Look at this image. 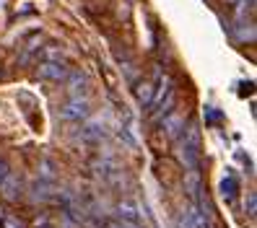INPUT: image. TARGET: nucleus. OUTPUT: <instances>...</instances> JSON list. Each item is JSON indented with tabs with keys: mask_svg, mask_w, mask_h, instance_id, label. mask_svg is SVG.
Returning <instances> with one entry per match:
<instances>
[{
	"mask_svg": "<svg viewBox=\"0 0 257 228\" xmlns=\"http://www.w3.org/2000/svg\"><path fill=\"white\" fill-rule=\"evenodd\" d=\"M0 220H3V215H0Z\"/></svg>",
	"mask_w": 257,
	"mask_h": 228,
	"instance_id": "aec40b11",
	"label": "nucleus"
},
{
	"mask_svg": "<svg viewBox=\"0 0 257 228\" xmlns=\"http://www.w3.org/2000/svg\"><path fill=\"white\" fill-rule=\"evenodd\" d=\"M0 228H26V223H24L19 215H3V220H0Z\"/></svg>",
	"mask_w": 257,
	"mask_h": 228,
	"instance_id": "4468645a",
	"label": "nucleus"
},
{
	"mask_svg": "<svg viewBox=\"0 0 257 228\" xmlns=\"http://www.w3.org/2000/svg\"><path fill=\"white\" fill-rule=\"evenodd\" d=\"M185 187H187L190 197L195 200V197L203 192V187H200V174H198V171H187V176H185Z\"/></svg>",
	"mask_w": 257,
	"mask_h": 228,
	"instance_id": "f8f14e48",
	"label": "nucleus"
},
{
	"mask_svg": "<svg viewBox=\"0 0 257 228\" xmlns=\"http://www.w3.org/2000/svg\"><path fill=\"white\" fill-rule=\"evenodd\" d=\"M57 184L55 181H44V179H37V184L32 189V197L37 202H55V197H57Z\"/></svg>",
	"mask_w": 257,
	"mask_h": 228,
	"instance_id": "6e6552de",
	"label": "nucleus"
},
{
	"mask_svg": "<svg viewBox=\"0 0 257 228\" xmlns=\"http://www.w3.org/2000/svg\"><path fill=\"white\" fill-rule=\"evenodd\" d=\"M39 179H44V181H55V169H52V163H50V161H42V163H39Z\"/></svg>",
	"mask_w": 257,
	"mask_h": 228,
	"instance_id": "ddd939ff",
	"label": "nucleus"
},
{
	"mask_svg": "<svg viewBox=\"0 0 257 228\" xmlns=\"http://www.w3.org/2000/svg\"><path fill=\"white\" fill-rule=\"evenodd\" d=\"M236 189H239V184H236V179L231 174L221 179V197H223L226 202H231L234 197H236Z\"/></svg>",
	"mask_w": 257,
	"mask_h": 228,
	"instance_id": "9b49d317",
	"label": "nucleus"
},
{
	"mask_svg": "<svg viewBox=\"0 0 257 228\" xmlns=\"http://www.w3.org/2000/svg\"><path fill=\"white\" fill-rule=\"evenodd\" d=\"M81 138L86 143H101L107 138V125L101 122V119H94V122H88L83 130H81Z\"/></svg>",
	"mask_w": 257,
	"mask_h": 228,
	"instance_id": "1a4fd4ad",
	"label": "nucleus"
},
{
	"mask_svg": "<svg viewBox=\"0 0 257 228\" xmlns=\"http://www.w3.org/2000/svg\"><path fill=\"white\" fill-rule=\"evenodd\" d=\"M177 228H195V223L190 220V212H187V210H182V212L177 215Z\"/></svg>",
	"mask_w": 257,
	"mask_h": 228,
	"instance_id": "2eb2a0df",
	"label": "nucleus"
},
{
	"mask_svg": "<svg viewBox=\"0 0 257 228\" xmlns=\"http://www.w3.org/2000/svg\"><path fill=\"white\" fill-rule=\"evenodd\" d=\"M60 114H63V119H68V122H83V119L91 114V101H88V96L68 99L63 104V109H60Z\"/></svg>",
	"mask_w": 257,
	"mask_h": 228,
	"instance_id": "f03ea898",
	"label": "nucleus"
},
{
	"mask_svg": "<svg viewBox=\"0 0 257 228\" xmlns=\"http://www.w3.org/2000/svg\"><path fill=\"white\" fill-rule=\"evenodd\" d=\"M117 220H119V223H125V225L143 228L138 202H135V200H122V202H119V205H117Z\"/></svg>",
	"mask_w": 257,
	"mask_h": 228,
	"instance_id": "7ed1b4c3",
	"label": "nucleus"
},
{
	"mask_svg": "<svg viewBox=\"0 0 257 228\" xmlns=\"http://www.w3.org/2000/svg\"><path fill=\"white\" fill-rule=\"evenodd\" d=\"M8 171H11V169H8V161H6V158H0V181L8 176Z\"/></svg>",
	"mask_w": 257,
	"mask_h": 228,
	"instance_id": "f3484780",
	"label": "nucleus"
},
{
	"mask_svg": "<svg viewBox=\"0 0 257 228\" xmlns=\"http://www.w3.org/2000/svg\"><path fill=\"white\" fill-rule=\"evenodd\" d=\"M208 228H216V225H213V223H210V225H208Z\"/></svg>",
	"mask_w": 257,
	"mask_h": 228,
	"instance_id": "6ab92c4d",
	"label": "nucleus"
},
{
	"mask_svg": "<svg viewBox=\"0 0 257 228\" xmlns=\"http://www.w3.org/2000/svg\"><path fill=\"white\" fill-rule=\"evenodd\" d=\"M37 75L42 81H52V83H60V81H65L68 78V65H65V60L63 63H39L37 68Z\"/></svg>",
	"mask_w": 257,
	"mask_h": 228,
	"instance_id": "39448f33",
	"label": "nucleus"
},
{
	"mask_svg": "<svg viewBox=\"0 0 257 228\" xmlns=\"http://www.w3.org/2000/svg\"><path fill=\"white\" fill-rule=\"evenodd\" d=\"M0 194H3L8 202L21 200V197H24V179H21L19 174L8 171V176H6L3 181H0Z\"/></svg>",
	"mask_w": 257,
	"mask_h": 228,
	"instance_id": "20e7f679",
	"label": "nucleus"
},
{
	"mask_svg": "<svg viewBox=\"0 0 257 228\" xmlns=\"http://www.w3.org/2000/svg\"><path fill=\"white\" fill-rule=\"evenodd\" d=\"M133 91H135V99H138V104L141 106H151V101H154V94H156V86H154V81H135V86H133Z\"/></svg>",
	"mask_w": 257,
	"mask_h": 228,
	"instance_id": "9d476101",
	"label": "nucleus"
},
{
	"mask_svg": "<svg viewBox=\"0 0 257 228\" xmlns=\"http://www.w3.org/2000/svg\"><path fill=\"white\" fill-rule=\"evenodd\" d=\"M161 130H164V135L166 138H179L182 135V130H185V117L179 114V112H169L164 119H161Z\"/></svg>",
	"mask_w": 257,
	"mask_h": 228,
	"instance_id": "423d86ee",
	"label": "nucleus"
},
{
	"mask_svg": "<svg viewBox=\"0 0 257 228\" xmlns=\"http://www.w3.org/2000/svg\"><path fill=\"white\" fill-rule=\"evenodd\" d=\"M244 210L249 212V215H254V194L249 192V197H247V202H244Z\"/></svg>",
	"mask_w": 257,
	"mask_h": 228,
	"instance_id": "dca6fc26",
	"label": "nucleus"
},
{
	"mask_svg": "<svg viewBox=\"0 0 257 228\" xmlns=\"http://www.w3.org/2000/svg\"><path fill=\"white\" fill-rule=\"evenodd\" d=\"M177 140H179L177 156H179V161H182V166H185L187 171H198L200 158H203V150H200V130H198V125H195V122L187 125Z\"/></svg>",
	"mask_w": 257,
	"mask_h": 228,
	"instance_id": "f257e3e1",
	"label": "nucleus"
},
{
	"mask_svg": "<svg viewBox=\"0 0 257 228\" xmlns=\"http://www.w3.org/2000/svg\"><path fill=\"white\" fill-rule=\"evenodd\" d=\"M65 86H68L70 99H75V96H86V88H88V78H86V73H81V70L68 73Z\"/></svg>",
	"mask_w": 257,
	"mask_h": 228,
	"instance_id": "0eeeda50",
	"label": "nucleus"
},
{
	"mask_svg": "<svg viewBox=\"0 0 257 228\" xmlns=\"http://www.w3.org/2000/svg\"><path fill=\"white\" fill-rule=\"evenodd\" d=\"M37 228H52V225H37Z\"/></svg>",
	"mask_w": 257,
	"mask_h": 228,
	"instance_id": "a211bd4d",
	"label": "nucleus"
}]
</instances>
